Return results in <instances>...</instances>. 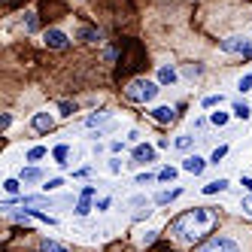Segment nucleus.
<instances>
[{"label": "nucleus", "mask_w": 252, "mask_h": 252, "mask_svg": "<svg viewBox=\"0 0 252 252\" xmlns=\"http://www.w3.org/2000/svg\"><path fill=\"white\" fill-rule=\"evenodd\" d=\"M213 222H216V213H213L210 207H194V210L183 213L179 219L170 222V234H173L176 240H183V243H191V240L201 237V234H204Z\"/></svg>", "instance_id": "nucleus-1"}, {"label": "nucleus", "mask_w": 252, "mask_h": 252, "mask_svg": "<svg viewBox=\"0 0 252 252\" xmlns=\"http://www.w3.org/2000/svg\"><path fill=\"white\" fill-rule=\"evenodd\" d=\"M158 82H152V79H134L128 88H125V97H128L131 103H152L155 97H158Z\"/></svg>", "instance_id": "nucleus-2"}, {"label": "nucleus", "mask_w": 252, "mask_h": 252, "mask_svg": "<svg viewBox=\"0 0 252 252\" xmlns=\"http://www.w3.org/2000/svg\"><path fill=\"white\" fill-rule=\"evenodd\" d=\"M219 49L228 52V55H252V40L249 37H228V40H219Z\"/></svg>", "instance_id": "nucleus-3"}, {"label": "nucleus", "mask_w": 252, "mask_h": 252, "mask_svg": "<svg viewBox=\"0 0 252 252\" xmlns=\"http://www.w3.org/2000/svg\"><path fill=\"white\" fill-rule=\"evenodd\" d=\"M197 252H240V246L234 243L231 237H213L210 243H204Z\"/></svg>", "instance_id": "nucleus-4"}, {"label": "nucleus", "mask_w": 252, "mask_h": 252, "mask_svg": "<svg viewBox=\"0 0 252 252\" xmlns=\"http://www.w3.org/2000/svg\"><path fill=\"white\" fill-rule=\"evenodd\" d=\"M43 43H46L49 49H67V46H70V40H67L64 31H46V33H43Z\"/></svg>", "instance_id": "nucleus-5"}, {"label": "nucleus", "mask_w": 252, "mask_h": 252, "mask_svg": "<svg viewBox=\"0 0 252 252\" xmlns=\"http://www.w3.org/2000/svg\"><path fill=\"white\" fill-rule=\"evenodd\" d=\"M207 164H210V161H204L201 155H189V158L183 161V170H186V173H194V176H201V173L207 170Z\"/></svg>", "instance_id": "nucleus-6"}, {"label": "nucleus", "mask_w": 252, "mask_h": 252, "mask_svg": "<svg viewBox=\"0 0 252 252\" xmlns=\"http://www.w3.org/2000/svg\"><path fill=\"white\" fill-rule=\"evenodd\" d=\"M149 161H155V149L149 146V143L134 146V164H149Z\"/></svg>", "instance_id": "nucleus-7"}, {"label": "nucleus", "mask_w": 252, "mask_h": 252, "mask_svg": "<svg viewBox=\"0 0 252 252\" xmlns=\"http://www.w3.org/2000/svg\"><path fill=\"white\" fill-rule=\"evenodd\" d=\"M52 125H55V119H52L49 113H37L31 119V128L33 131H52Z\"/></svg>", "instance_id": "nucleus-8"}, {"label": "nucleus", "mask_w": 252, "mask_h": 252, "mask_svg": "<svg viewBox=\"0 0 252 252\" xmlns=\"http://www.w3.org/2000/svg\"><path fill=\"white\" fill-rule=\"evenodd\" d=\"M152 119H155L158 125H170V122L176 119V113L170 110V106H155V110H152Z\"/></svg>", "instance_id": "nucleus-9"}, {"label": "nucleus", "mask_w": 252, "mask_h": 252, "mask_svg": "<svg viewBox=\"0 0 252 252\" xmlns=\"http://www.w3.org/2000/svg\"><path fill=\"white\" fill-rule=\"evenodd\" d=\"M173 82H176V70L164 64V67L158 70V85H173Z\"/></svg>", "instance_id": "nucleus-10"}, {"label": "nucleus", "mask_w": 252, "mask_h": 252, "mask_svg": "<svg viewBox=\"0 0 252 252\" xmlns=\"http://www.w3.org/2000/svg\"><path fill=\"white\" fill-rule=\"evenodd\" d=\"M183 194V189H170V191H158L155 194V204H170V201H176V197Z\"/></svg>", "instance_id": "nucleus-11"}, {"label": "nucleus", "mask_w": 252, "mask_h": 252, "mask_svg": "<svg viewBox=\"0 0 252 252\" xmlns=\"http://www.w3.org/2000/svg\"><path fill=\"white\" fill-rule=\"evenodd\" d=\"M43 179V170L40 167H25L22 170V183H40Z\"/></svg>", "instance_id": "nucleus-12"}, {"label": "nucleus", "mask_w": 252, "mask_h": 252, "mask_svg": "<svg viewBox=\"0 0 252 252\" xmlns=\"http://www.w3.org/2000/svg\"><path fill=\"white\" fill-rule=\"evenodd\" d=\"M225 189H228V179H213V183L204 186V194H219V191H225Z\"/></svg>", "instance_id": "nucleus-13"}, {"label": "nucleus", "mask_w": 252, "mask_h": 252, "mask_svg": "<svg viewBox=\"0 0 252 252\" xmlns=\"http://www.w3.org/2000/svg\"><path fill=\"white\" fill-rule=\"evenodd\" d=\"M22 204L25 207H52V201H49V197H40V194H28V197H22Z\"/></svg>", "instance_id": "nucleus-14"}, {"label": "nucleus", "mask_w": 252, "mask_h": 252, "mask_svg": "<svg viewBox=\"0 0 252 252\" xmlns=\"http://www.w3.org/2000/svg\"><path fill=\"white\" fill-rule=\"evenodd\" d=\"M106 119H110V113H94V116L85 119V128H97V125H103Z\"/></svg>", "instance_id": "nucleus-15"}, {"label": "nucleus", "mask_w": 252, "mask_h": 252, "mask_svg": "<svg viewBox=\"0 0 252 252\" xmlns=\"http://www.w3.org/2000/svg\"><path fill=\"white\" fill-rule=\"evenodd\" d=\"M252 116V110H249V103H234V119H249Z\"/></svg>", "instance_id": "nucleus-16"}, {"label": "nucleus", "mask_w": 252, "mask_h": 252, "mask_svg": "<svg viewBox=\"0 0 252 252\" xmlns=\"http://www.w3.org/2000/svg\"><path fill=\"white\" fill-rule=\"evenodd\" d=\"M222 103H225L222 94H207L204 97V110H213V106H222Z\"/></svg>", "instance_id": "nucleus-17"}, {"label": "nucleus", "mask_w": 252, "mask_h": 252, "mask_svg": "<svg viewBox=\"0 0 252 252\" xmlns=\"http://www.w3.org/2000/svg\"><path fill=\"white\" fill-rule=\"evenodd\" d=\"M191 143H194V137H189V134H183V137H176V140H173V146L186 152V149H191Z\"/></svg>", "instance_id": "nucleus-18"}, {"label": "nucleus", "mask_w": 252, "mask_h": 252, "mask_svg": "<svg viewBox=\"0 0 252 252\" xmlns=\"http://www.w3.org/2000/svg\"><path fill=\"white\" fill-rule=\"evenodd\" d=\"M52 155H55V161H58V164H67V155H70V149L64 146V143H61V146H55V152H52Z\"/></svg>", "instance_id": "nucleus-19"}, {"label": "nucleus", "mask_w": 252, "mask_h": 252, "mask_svg": "<svg viewBox=\"0 0 252 252\" xmlns=\"http://www.w3.org/2000/svg\"><path fill=\"white\" fill-rule=\"evenodd\" d=\"M43 252H67V246H61V243H55V240H43Z\"/></svg>", "instance_id": "nucleus-20"}, {"label": "nucleus", "mask_w": 252, "mask_h": 252, "mask_svg": "<svg viewBox=\"0 0 252 252\" xmlns=\"http://www.w3.org/2000/svg\"><path fill=\"white\" fill-rule=\"evenodd\" d=\"M225 155H228V146H216V149H213V155H210V164H219Z\"/></svg>", "instance_id": "nucleus-21"}, {"label": "nucleus", "mask_w": 252, "mask_h": 252, "mask_svg": "<svg viewBox=\"0 0 252 252\" xmlns=\"http://www.w3.org/2000/svg\"><path fill=\"white\" fill-rule=\"evenodd\" d=\"M88 213H92V197H82L76 204V216H88Z\"/></svg>", "instance_id": "nucleus-22"}, {"label": "nucleus", "mask_w": 252, "mask_h": 252, "mask_svg": "<svg viewBox=\"0 0 252 252\" xmlns=\"http://www.w3.org/2000/svg\"><path fill=\"white\" fill-rule=\"evenodd\" d=\"M79 37H82L85 43H94V40H100V33L92 31V28H82V31H79Z\"/></svg>", "instance_id": "nucleus-23"}, {"label": "nucleus", "mask_w": 252, "mask_h": 252, "mask_svg": "<svg viewBox=\"0 0 252 252\" xmlns=\"http://www.w3.org/2000/svg\"><path fill=\"white\" fill-rule=\"evenodd\" d=\"M249 88H252V73H246V76H240V82H237V92H240V94H246V92H249Z\"/></svg>", "instance_id": "nucleus-24"}, {"label": "nucleus", "mask_w": 252, "mask_h": 252, "mask_svg": "<svg viewBox=\"0 0 252 252\" xmlns=\"http://www.w3.org/2000/svg\"><path fill=\"white\" fill-rule=\"evenodd\" d=\"M210 122L216 125V128H225V125H228V113H213Z\"/></svg>", "instance_id": "nucleus-25"}, {"label": "nucleus", "mask_w": 252, "mask_h": 252, "mask_svg": "<svg viewBox=\"0 0 252 252\" xmlns=\"http://www.w3.org/2000/svg\"><path fill=\"white\" fill-rule=\"evenodd\" d=\"M158 179H164V183L176 179V167H161V170H158Z\"/></svg>", "instance_id": "nucleus-26"}, {"label": "nucleus", "mask_w": 252, "mask_h": 252, "mask_svg": "<svg viewBox=\"0 0 252 252\" xmlns=\"http://www.w3.org/2000/svg\"><path fill=\"white\" fill-rule=\"evenodd\" d=\"M58 110H61V116H73V113H76V103L61 100V103H58Z\"/></svg>", "instance_id": "nucleus-27"}, {"label": "nucleus", "mask_w": 252, "mask_h": 252, "mask_svg": "<svg viewBox=\"0 0 252 252\" xmlns=\"http://www.w3.org/2000/svg\"><path fill=\"white\" fill-rule=\"evenodd\" d=\"M19 189H22V183H19V179H6V183H3V191H6V194H15Z\"/></svg>", "instance_id": "nucleus-28"}, {"label": "nucleus", "mask_w": 252, "mask_h": 252, "mask_svg": "<svg viewBox=\"0 0 252 252\" xmlns=\"http://www.w3.org/2000/svg\"><path fill=\"white\" fill-rule=\"evenodd\" d=\"M46 155V149L43 146H33V149H28V161H40Z\"/></svg>", "instance_id": "nucleus-29"}, {"label": "nucleus", "mask_w": 252, "mask_h": 252, "mask_svg": "<svg viewBox=\"0 0 252 252\" xmlns=\"http://www.w3.org/2000/svg\"><path fill=\"white\" fill-rule=\"evenodd\" d=\"M61 186H64V179L55 176V179H49V183H46V191H55V189H61Z\"/></svg>", "instance_id": "nucleus-30"}, {"label": "nucleus", "mask_w": 252, "mask_h": 252, "mask_svg": "<svg viewBox=\"0 0 252 252\" xmlns=\"http://www.w3.org/2000/svg\"><path fill=\"white\" fill-rule=\"evenodd\" d=\"M25 28L33 33V31H37V15H33V12H28V19H25Z\"/></svg>", "instance_id": "nucleus-31"}, {"label": "nucleus", "mask_w": 252, "mask_h": 252, "mask_svg": "<svg viewBox=\"0 0 252 252\" xmlns=\"http://www.w3.org/2000/svg\"><path fill=\"white\" fill-rule=\"evenodd\" d=\"M106 167H110V173H122V161L119 158H110V164H106Z\"/></svg>", "instance_id": "nucleus-32"}, {"label": "nucleus", "mask_w": 252, "mask_h": 252, "mask_svg": "<svg viewBox=\"0 0 252 252\" xmlns=\"http://www.w3.org/2000/svg\"><path fill=\"white\" fill-rule=\"evenodd\" d=\"M152 179H155L152 173H140V176H137V186H149V183H152Z\"/></svg>", "instance_id": "nucleus-33"}, {"label": "nucleus", "mask_w": 252, "mask_h": 252, "mask_svg": "<svg viewBox=\"0 0 252 252\" xmlns=\"http://www.w3.org/2000/svg\"><path fill=\"white\" fill-rule=\"evenodd\" d=\"M186 76L194 79V76H201V67H186Z\"/></svg>", "instance_id": "nucleus-34"}, {"label": "nucleus", "mask_w": 252, "mask_h": 252, "mask_svg": "<svg viewBox=\"0 0 252 252\" xmlns=\"http://www.w3.org/2000/svg\"><path fill=\"white\" fill-rule=\"evenodd\" d=\"M110 204H113L110 197H100V201H97V207H94V210H110Z\"/></svg>", "instance_id": "nucleus-35"}, {"label": "nucleus", "mask_w": 252, "mask_h": 252, "mask_svg": "<svg viewBox=\"0 0 252 252\" xmlns=\"http://www.w3.org/2000/svg\"><path fill=\"white\" fill-rule=\"evenodd\" d=\"M243 210L252 216V194H249V197H243Z\"/></svg>", "instance_id": "nucleus-36"}, {"label": "nucleus", "mask_w": 252, "mask_h": 252, "mask_svg": "<svg viewBox=\"0 0 252 252\" xmlns=\"http://www.w3.org/2000/svg\"><path fill=\"white\" fill-rule=\"evenodd\" d=\"M110 149H113V152H122V149H125V146H122V140H113V143H110Z\"/></svg>", "instance_id": "nucleus-37"}, {"label": "nucleus", "mask_w": 252, "mask_h": 252, "mask_svg": "<svg viewBox=\"0 0 252 252\" xmlns=\"http://www.w3.org/2000/svg\"><path fill=\"white\" fill-rule=\"evenodd\" d=\"M243 186H246V191L252 194V179H249V176H243Z\"/></svg>", "instance_id": "nucleus-38"}]
</instances>
